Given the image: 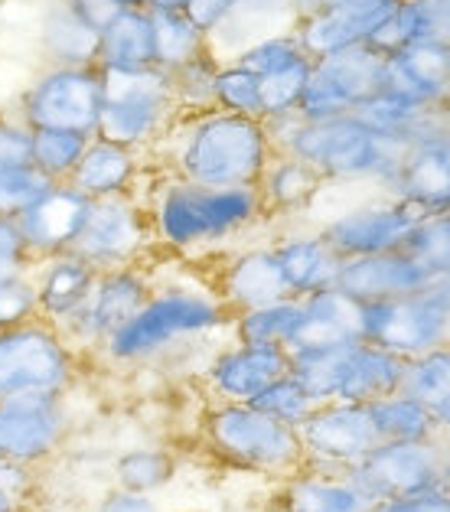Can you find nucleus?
Segmentation results:
<instances>
[{
	"instance_id": "bb28decb",
	"label": "nucleus",
	"mask_w": 450,
	"mask_h": 512,
	"mask_svg": "<svg viewBox=\"0 0 450 512\" xmlns=\"http://www.w3.org/2000/svg\"><path fill=\"white\" fill-rule=\"evenodd\" d=\"M428 284L431 278L405 252L346 258L340 265V278H336V287L356 304L395 301V297L424 291Z\"/></svg>"
},
{
	"instance_id": "3c124183",
	"label": "nucleus",
	"mask_w": 450,
	"mask_h": 512,
	"mask_svg": "<svg viewBox=\"0 0 450 512\" xmlns=\"http://www.w3.org/2000/svg\"><path fill=\"white\" fill-rule=\"evenodd\" d=\"M372 512H450V493L434 490V493H421V496L385 499V503H375Z\"/></svg>"
},
{
	"instance_id": "f257e3e1",
	"label": "nucleus",
	"mask_w": 450,
	"mask_h": 512,
	"mask_svg": "<svg viewBox=\"0 0 450 512\" xmlns=\"http://www.w3.org/2000/svg\"><path fill=\"white\" fill-rule=\"evenodd\" d=\"M154 245L164 258H212L265 222L255 186H196L150 167L141 190Z\"/></svg>"
},
{
	"instance_id": "f3484780",
	"label": "nucleus",
	"mask_w": 450,
	"mask_h": 512,
	"mask_svg": "<svg viewBox=\"0 0 450 512\" xmlns=\"http://www.w3.org/2000/svg\"><path fill=\"white\" fill-rule=\"evenodd\" d=\"M349 477L372 503L402 496H421L441 490V470H437V441H382L375 451L349 470Z\"/></svg>"
},
{
	"instance_id": "e433bc0d",
	"label": "nucleus",
	"mask_w": 450,
	"mask_h": 512,
	"mask_svg": "<svg viewBox=\"0 0 450 512\" xmlns=\"http://www.w3.org/2000/svg\"><path fill=\"white\" fill-rule=\"evenodd\" d=\"M300 323V301L297 297H284V301L261 304L242 314H232L229 336L239 343H258V346H281L291 349Z\"/></svg>"
},
{
	"instance_id": "c85d7f7f",
	"label": "nucleus",
	"mask_w": 450,
	"mask_h": 512,
	"mask_svg": "<svg viewBox=\"0 0 450 512\" xmlns=\"http://www.w3.org/2000/svg\"><path fill=\"white\" fill-rule=\"evenodd\" d=\"M323 190H327V183L320 180V173L314 167H307L304 160H297L291 154H278V151H274L265 173H261L255 183L265 222L304 216V212L314 209Z\"/></svg>"
},
{
	"instance_id": "2eb2a0df",
	"label": "nucleus",
	"mask_w": 450,
	"mask_h": 512,
	"mask_svg": "<svg viewBox=\"0 0 450 512\" xmlns=\"http://www.w3.org/2000/svg\"><path fill=\"white\" fill-rule=\"evenodd\" d=\"M297 437L310 467L343 470V473L362 464L382 444L379 434H375L369 405H349V402L317 405L307 415V421L297 428Z\"/></svg>"
},
{
	"instance_id": "a211bd4d",
	"label": "nucleus",
	"mask_w": 450,
	"mask_h": 512,
	"mask_svg": "<svg viewBox=\"0 0 450 512\" xmlns=\"http://www.w3.org/2000/svg\"><path fill=\"white\" fill-rule=\"evenodd\" d=\"M291 372V356L281 346L239 343L229 336V343L212 349L203 366V389L209 402L252 405L271 382Z\"/></svg>"
},
{
	"instance_id": "412c9836",
	"label": "nucleus",
	"mask_w": 450,
	"mask_h": 512,
	"mask_svg": "<svg viewBox=\"0 0 450 512\" xmlns=\"http://www.w3.org/2000/svg\"><path fill=\"white\" fill-rule=\"evenodd\" d=\"M89 203L92 199L72 190L69 183H53L33 206L14 216L30 255L40 261L49 255L72 252V245L85 226V216H89Z\"/></svg>"
},
{
	"instance_id": "473e14b6",
	"label": "nucleus",
	"mask_w": 450,
	"mask_h": 512,
	"mask_svg": "<svg viewBox=\"0 0 450 512\" xmlns=\"http://www.w3.org/2000/svg\"><path fill=\"white\" fill-rule=\"evenodd\" d=\"M102 72H141L154 69V27L147 7H121L98 33V59Z\"/></svg>"
},
{
	"instance_id": "8fccbe9b",
	"label": "nucleus",
	"mask_w": 450,
	"mask_h": 512,
	"mask_svg": "<svg viewBox=\"0 0 450 512\" xmlns=\"http://www.w3.org/2000/svg\"><path fill=\"white\" fill-rule=\"evenodd\" d=\"M89 512H164L157 496H144V493H128L118 490V486H105L102 493L92 499Z\"/></svg>"
},
{
	"instance_id": "39448f33",
	"label": "nucleus",
	"mask_w": 450,
	"mask_h": 512,
	"mask_svg": "<svg viewBox=\"0 0 450 512\" xmlns=\"http://www.w3.org/2000/svg\"><path fill=\"white\" fill-rule=\"evenodd\" d=\"M199 441L219 464L281 483L307 464L297 428L274 421L255 405L209 402L199 418Z\"/></svg>"
},
{
	"instance_id": "680f3d73",
	"label": "nucleus",
	"mask_w": 450,
	"mask_h": 512,
	"mask_svg": "<svg viewBox=\"0 0 450 512\" xmlns=\"http://www.w3.org/2000/svg\"><path fill=\"white\" fill-rule=\"evenodd\" d=\"M434 418H437V424H441V428H450V392H447L444 402L434 408Z\"/></svg>"
},
{
	"instance_id": "5701e85b",
	"label": "nucleus",
	"mask_w": 450,
	"mask_h": 512,
	"mask_svg": "<svg viewBox=\"0 0 450 512\" xmlns=\"http://www.w3.org/2000/svg\"><path fill=\"white\" fill-rule=\"evenodd\" d=\"M268 242L274 258H278L287 297H297L300 301V297L336 287L343 258L327 245L320 229H281Z\"/></svg>"
},
{
	"instance_id": "423d86ee",
	"label": "nucleus",
	"mask_w": 450,
	"mask_h": 512,
	"mask_svg": "<svg viewBox=\"0 0 450 512\" xmlns=\"http://www.w3.org/2000/svg\"><path fill=\"white\" fill-rule=\"evenodd\" d=\"M291 376L304 385L317 405L349 402L369 405L375 398L402 389L405 359L366 340L343 346H307L291 349Z\"/></svg>"
},
{
	"instance_id": "cd10ccee",
	"label": "nucleus",
	"mask_w": 450,
	"mask_h": 512,
	"mask_svg": "<svg viewBox=\"0 0 450 512\" xmlns=\"http://www.w3.org/2000/svg\"><path fill=\"white\" fill-rule=\"evenodd\" d=\"M271 506L281 512H372V499L343 470L304 464L294 477L274 483Z\"/></svg>"
},
{
	"instance_id": "774afa93",
	"label": "nucleus",
	"mask_w": 450,
	"mask_h": 512,
	"mask_svg": "<svg viewBox=\"0 0 450 512\" xmlns=\"http://www.w3.org/2000/svg\"><path fill=\"white\" fill-rule=\"evenodd\" d=\"M265 512H281V509H274V506H268V509H265Z\"/></svg>"
},
{
	"instance_id": "393cba45",
	"label": "nucleus",
	"mask_w": 450,
	"mask_h": 512,
	"mask_svg": "<svg viewBox=\"0 0 450 512\" xmlns=\"http://www.w3.org/2000/svg\"><path fill=\"white\" fill-rule=\"evenodd\" d=\"M385 89L421 108H450V49L424 40L385 56Z\"/></svg>"
},
{
	"instance_id": "a18cd8bd",
	"label": "nucleus",
	"mask_w": 450,
	"mask_h": 512,
	"mask_svg": "<svg viewBox=\"0 0 450 512\" xmlns=\"http://www.w3.org/2000/svg\"><path fill=\"white\" fill-rule=\"evenodd\" d=\"M49 186L53 183H49L33 164L17 167V170H4L0 173V216H20V212L33 206Z\"/></svg>"
},
{
	"instance_id": "b1692460",
	"label": "nucleus",
	"mask_w": 450,
	"mask_h": 512,
	"mask_svg": "<svg viewBox=\"0 0 450 512\" xmlns=\"http://www.w3.org/2000/svg\"><path fill=\"white\" fill-rule=\"evenodd\" d=\"M150 177V160L141 151L121 147L105 137H92L89 147L66 180L85 199H111V196H141Z\"/></svg>"
},
{
	"instance_id": "09e8293b",
	"label": "nucleus",
	"mask_w": 450,
	"mask_h": 512,
	"mask_svg": "<svg viewBox=\"0 0 450 512\" xmlns=\"http://www.w3.org/2000/svg\"><path fill=\"white\" fill-rule=\"evenodd\" d=\"M36 258L30 255L27 242L17 229L14 216H0V278H17V274H30Z\"/></svg>"
},
{
	"instance_id": "20e7f679",
	"label": "nucleus",
	"mask_w": 450,
	"mask_h": 512,
	"mask_svg": "<svg viewBox=\"0 0 450 512\" xmlns=\"http://www.w3.org/2000/svg\"><path fill=\"white\" fill-rule=\"evenodd\" d=\"M271 147L278 154H291L320 173V180L333 183H375L389 193L398 170L405 164L408 144L402 137L375 134L359 118H330V121H304L281 118L268 121Z\"/></svg>"
},
{
	"instance_id": "4468645a",
	"label": "nucleus",
	"mask_w": 450,
	"mask_h": 512,
	"mask_svg": "<svg viewBox=\"0 0 450 512\" xmlns=\"http://www.w3.org/2000/svg\"><path fill=\"white\" fill-rule=\"evenodd\" d=\"M382 89H385V56L369 46L346 49V53L314 62L304 98L297 105V118L304 121L346 118Z\"/></svg>"
},
{
	"instance_id": "a878e982",
	"label": "nucleus",
	"mask_w": 450,
	"mask_h": 512,
	"mask_svg": "<svg viewBox=\"0 0 450 512\" xmlns=\"http://www.w3.org/2000/svg\"><path fill=\"white\" fill-rule=\"evenodd\" d=\"M30 281L36 294V317L62 327L89 301L98 271L75 252H62L36 261L30 268Z\"/></svg>"
},
{
	"instance_id": "dca6fc26",
	"label": "nucleus",
	"mask_w": 450,
	"mask_h": 512,
	"mask_svg": "<svg viewBox=\"0 0 450 512\" xmlns=\"http://www.w3.org/2000/svg\"><path fill=\"white\" fill-rule=\"evenodd\" d=\"M418 219V212L405 206L402 199L382 193V199H366L353 209L336 212L333 219L320 226V235L343 261L385 255L402 252L408 232L418 226Z\"/></svg>"
},
{
	"instance_id": "9d476101",
	"label": "nucleus",
	"mask_w": 450,
	"mask_h": 512,
	"mask_svg": "<svg viewBox=\"0 0 450 512\" xmlns=\"http://www.w3.org/2000/svg\"><path fill=\"white\" fill-rule=\"evenodd\" d=\"M72 252L85 258L95 271L128 268L154 261L160 252L150 232V216L141 196L92 199L85 226Z\"/></svg>"
},
{
	"instance_id": "c756f323",
	"label": "nucleus",
	"mask_w": 450,
	"mask_h": 512,
	"mask_svg": "<svg viewBox=\"0 0 450 512\" xmlns=\"http://www.w3.org/2000/svg\"><path fill=\"white\" fill-rule=\"evenodd\" d=\"M36 53L43 66H95L98 30L69 0H46L36 17Z\"/></svg>"
},
{
	"instance_id": "72a5a7b5",
	"label": "nucleus",
	"mask_w": 450,
	"mask_h": 512,
	"mask_svg": "<svg viewBox=\"0 0 450 512\" xmlns=\"http://www.w3.org/2000/svg\"><path fill=\"white\" fill-rule=\"evenodd\" d=\"M108 473H111V486H118V490L157 496L177 480L180 457L167 444H134L111 457Z\"/></svg>"
},
{
	"instance_id": "49530a36",
	"label": "nucleus",
	"mask_w": 450,
	"mask_h": 512,
	"mask_svg": "<svg viewBox=\"0 0 450 512\" xmlns=\"http://www.w3.org/2000/svg\"><path fill=\"white\" fill-rule=\"evenodd\" d=\"M36 317V294L30 274L17 278H0V330L17 327Z\"/></svg>"
},
{
	"instance_id": "e2e57ef3",
	"label": "nucleus",
	"mask_w": 450,
	"mask_h": 512,
	"mask_svg": "<svg viewBox=\"0 0 450 512\" xmlns=\"http://www.w3.org/2000/svg\"><path fill=\"white\" fill-rule=\"evenodd\" d=\"M294 4H297V17H304V14H310V10H317L323 4H333V0H294Z\"/></svg>"
},
{
	"instance_id": "37998d69",
	"label": "nucleus",
	"mask_w": 450,
	"mask_h": 512,
	"mask_svg": "<svg viewBox=\"0 0 450 512\" xmlns=\"http://www.w3.org/2000/svg\"><path fill=\"white\" fill-rule=\"evenodd\" d=\"M252 405L258 411H265V415H271L274 421L287 424V428H300V424L307 421L310 411L317 408V402L310 398V392L291 376V372L281 376L278 382H271Z\"/></svg>"
},
{
	"instance_id": "58836bf2",
	"label": "nucleus",
	"mask_w": 450,
	"mask_h": 512,
	"mask_svg": "<svg viewBox=\"0 0 450 512\" xmlns=\"http://www.w3.org/2000/svg\"><path fill=\"white\" fill-rule=\"evenodd\" d=\"M402 252L415 261L431 281L450 274V212L421 216L418 226L408 232Z\"/></svg>"
},
{
	"instance_id": "f03ea898",
	"label": "nucleus",
	"mask_w": 450,
	"mask_h": 512,
	"mask_svg": "<svg viewBox=\"0 0 450 512\" xmlns=\"http://www.w3.org/2000/svg\"><path fill=\"white\" fill-rule=\"evenodd\" d=\"M274 157L265 121L229 115V111H199L180 115L154 151L150 167L167 177L196 186H255Z\"/></svg>"
},
{
	"instance_id": "7ed1b4c3",
	"label": "nucleus",
	"mask_w": 450,
	"mask_h": 512,
	"mask_svg": "<svg viewBox=\"0 0 450 512\" xmlns=\"http://www.w3.org/2000/svg\"><path fill=\"white\" fill-rule=\"evenodd\" d=\"M232 314L212 291L206 274L199 278H160L154 281L147 304L115 330L98 349V359H105L115 369H141L150 362H160L193 343H206L212 336H229Z\"/></svg>"
},
{
	"instance_id": "9b49d317",
	"label": "nucleus",
	"mask_w": 450,
	"mask_h": 512,
	"mask_svg": "<svg viewBox=\"0 0 450 512\" xmlns=\"http://www.w3.org/2000/svg\"><path fill=\"white\" fill-rule=\"evenodd\" d=\"M150 265H154V261L98 271V281L92 287L89 301L82 304L79 314L69 317L59 327V333L66 336L69 346L82 359L98 356V349L105 346L108 336L121 330L124 323L147 304V297L154 291V281H157V271Z\"/></svg>"
},
{
	"instance_id": "c9c22d12",
	"label": "nucleus",
	"mask_w": 450,
	"mask_h": 512,
	"mask_svg": "<svg viewBox=\"0 0 450 512\" xmlns=\"http://www.w3.org/2000/svg\"><path fill=\"white\" fill-rule=\"evenodd\" d=\"M150 27H154V66L167 76L209 53V36L183 10H150Z\"/></svg>"
},
{
	"instance_id": "0e129e2a",
	"label": "nucleus",
	"mask_w": 450,
	"mask_h": 512,
	"mask_svg": "<svg viewBox=\"0 0 450 512\" xmlns=\"http://www.w3.org/2000/svg\"><path fill=\"white\" fill-rule=\"evenodd\" d=\"M14 512H53V509H46L43 503H36V499H27V503H20Z\"/></svg>"
},
{
	"instance_id": "5fc2aeb1",
	"label": "nucleus",
	"mask_w": 450,
	"mask_h": 512,
	"mask_svg": "<svg viewBox=\"0 0 450 512\" xmlns=\"http://www.w3.org/2000/svg\"><path fill=\"white\" fill-rule=\"evenodd\" d=\"M69 4H72L75 14H79L82 20H89L98 33H102L105 23H108V20L115 17L118 10H121V7L111 4V0H69Z\"/></svg>"
},
{
	"instance_id": "6e6d98bb",
	"label": "nucleus",
	"mask_w": 450,
	"mask_h": 512,
	"mask_svg": "<svg viewBox=\"0 0 450 512\" xmlns=\"http://www.w3.org/2000/svg\"><path fill=\"white\" fill-rule=\"evenodd\" d=\"M27 499H36V493L23 490V486H14V483L0 480V512H14L20 503H27Z\"/></svg>"
},
{
	"instance_id": "4be33fe9",
	"label": "nucleus",
	"mask_w": 450,
	"mask_h": 512,
	"mask_svg": "<svg viewBox=\"0 0 450 512\" xmlns=\"http://www.w3.org/2000/svg\"><path fill=\"white\" fill-rule=\"evenodd\" d=\"M389 196L402 199L418 216L450 212V128L408 147Z\"/></svg>"
},
{
	"instance_id": "864d4df0",
	"label": "nucleus",
	"mask_w": 450,
	"mask_h": 512,
	"mask_svg": "<svg viewBox=\"0 0 450 512\" xmlns=\"http://www.w3.org/2000/svg\"><path fill=\"white\" fill-rule=\"evenodd\" d=\"M232 7H235V0H190L183 14L190 17L206 36H212L222 27V20L232 14Z\"/></svg>"
},
{
	"instance_id": "de8ad7c7",
	"label": "nucleus",
	"mask_w": 450,
	"mask_h": 512,
	"mask_svg": "<svg viewBox=\"0 0 450 512\" xmlns=\"http://www.w3.org/2000/svg\"><path fill=\"white\" fill-rule=\"evenodd\" d=\"M30 167V128L14 108L0 111V173Z\"/></svg>"
},
{
	"instance_id": "338daca9",
	"label": "nucleus",
	"mask_w": 450,
	"mask_h": 512,
	"mask_svg": "<svg viewBox=\"0 0 450 512\" xmlns=\"http://www.w3.org/2000/svg\"><path fill=\"white\" fill-rule=\"evenodd\" d=\"M180 512H209V509H180Z\"/></svg>"
},
{
	"instance_id": "6e6552de",
	"label": "nucleus",
	"mask_w": 450,
	"mask_h": 512,
	"mask_svg": "<svg viewBox=\"0 0 450 512\" xmlns=\"http://www.w3.org/2000/svg\"><path fill=\"white\" fill-rule=\"evenodd\" d=\"M82 362L59 327L40 317L0 330V398H69Z\"/></svg>"
},
{
	"instance_id": "052dcab7",
	"label": "nucleus",
	"mask_w": 450,
	"mask_h": 512,
	"mask_svg": "<svg viewBox=\"0 0 450 512\" xmlns=\"http://www.w3.org/2000/svg\"><path fill=\"white\" fill-rule=\"evenodd\" d=\"M428 287H431V291H434L437 297H441V301L447 304V310H450V274H444V278L431 281Z\"/></svg>"
},
{
	"instance_id": "ea45409f",
	"label": "nucleus",
	"mask_w": 450,
	"mask_h": 512,
	"mask_svg": "<svg viewBox=\"0 0 450 512\" xmlns=\"http://www.w3.org/2000/svg\"><path fill=\"white\" fill-rule=\"evenodd\" d=\"M310 69H314V59H297L281 72H271V76L258 79L261 82V121H281L297 115V105L304 98Z\"/></svg>"
},
{
	"instance_id": "f8f14e48",
	"label": "nucleus",
	"mask_w": 450,
	"mask_h": 512,
	"mask_svg": "<svg viewBox=\"0 0 450 512\" xmlns=\"http://www.w3.org/2000/svg\"><path fill=\"white\" fill-rule=\"evenodd\" d=\"M362 340L408 362L450 343V310L431 287L395 301L362 304Z\"/></svg>"
},
{
	"instance_id": "bf43d9fd",
	"label": "nucleus",
	"mask_w": 450,
	"mask_h": 512,
	"mask_svg": "<svg viewBox=\"0 0 450 512\" xmlns=\"http://www.w3.org/2000/svg\"><path fill=\"white\" fill-rule=\"evenodd\" d=\"M190 0H144L147 10H186Z\"/></svg>"
},
{
	"instance_id": "69168bd1",
	"label": "nucleus",
	"mask_w": 450,
	"mask_h": 512,
	"mask_svg": "<svg viewBox=\"0 0 450 512\" xmlns=\"http://www.w3.org/2000/svg\"><path fill=\"white\" fill-rule=\"evenodd\" d=\"M115 7H144V0H111Z\"/></svg>"
},
{
	"instance_id": "a19ab883",
	"label": "nucleus",
	"mask_w": 450,
	"mask_h": 512,
	"mask_svg": "<svg viewBox=\"0 0 450 512\" xmlns=\"http://www.w3.org/2000/svg\"><path fill=\"white\" fill-rule=\"evenodd\" d=\"M212 102H216L219 111H229V115L261 121V82L248 69H242L239 62L222 59L216 82H212Z\"/></svg>"
},
{
	"instance_id": "f704fd0d",
	"label": "nucleus",
	"mask_w": 450,
	"mask_h": 512,
	"mask_svg": "<svg viewBox=\"0 0 450 512\" xmlns=\"http://www.w3.org/2000/svg\"><path fill=\"white\" fill-rule=\"evenodd\" d=\"M369 415H372L379 441H389V444L437 441V434L444 431L441 424H437L434 411L424 402H418L415 395L402 392V389L369 402Z\"/></svg>"
},
{
	"instance_id": "1a4fd4ad",
	"label": "nucleus",
	"mask_w": 450,
	"mask_h": 512,
	"mask_svg": "<svg viewBox=\"0 0 450 512\" xmlns=\"http://www.w3.org/2000/svg\"><path fill=\"white\" fill-rule=\"evenodd\" d=\"M14 111L30 131L56 128L95 134L102 111V69L98 66H43L23 85Z\"/></svg>"
},
{
	"instance_id": "79ce46f5",
	"label": "nucleus",
	"mask_w": 450,
	"mask_h": 512,
	"mask_svg": "<svg viewBox=\"0 0 450 512\" xmlns=\"http://www.w3.org/2000/svg\"><path fill=\"white\" fill-rule=\"evenodd\" d=\"M219 56L203 53L193 62H186L183 69L170 72V85H173V98H177L180 115H199V111H212L216 102H212V82H216L219 72Z\"/></svg>"
},
{
	"instance_id": "6ab92c4d",
	"label": "nucleus",
	"mask_w": 450,
	"mask_h": 512,
	"mask_svg": "<svg viewBox=\"0 0 450 512\" xmlns=\"http://www.w3.org/2000/svg\"><path fill=\"white\" fill-rule=\"evenodd\" d=\"M212 261H216V268L206 278L229 314H242V310L274 304L287 297L271 242H239L219 255H212Z\"/></svg>"
},
{
	"instance_id": "ddd939ff",
	"label": "nucleus",
	"mask_w": 450,
	"mask_h": 512,
	"mask_svg": "<svg viewBox=\"0 0 450 512\" xmlns=\"http://www.w3.org/2000/svg\"><path fill=\"white\" fill-rule=\"evenodd\" d=\"M69 398H0V460L40 473L72 437Z\"/></svg>"
},
{
	"instance_id": "0eeeda50",
	"label": "nucleus",
	"mask_w": 450,
	"mask_h": 512,
	"mask_svg": "<svg viewBox=\"0 0 450 512\" xmlns=\"http://www.w3.org/2000/svg\"><path fill=\"white\" fill-rule=\"evenodd\" d=\"M180 108L167 72H102V111L95 137L150 154L177 124Z\"/></svg>"
},
{
	"instance_id": "603ef678",
	"label": "nucleus",
	"mask_w": 450,
	"mask_h": 512,
	"mask_svg": "<svg viewBox=\"0 0 450 512\" xmlns=\"http://www.w3.org/2000/svg\"><path fill=\"white\" fill-rule=\"evenodd\" d=\"M424 17V40L450 49V0H418Z\"/></svg>"
},
{
	"instance_id": "7c9ffc66",
	"label": "nucleus",
	"mask_w": 450,
	"mask_h": 512,
	"mask_svg": "<svg viewBox=\"0 0 450 512\" xmlns=\"http://www.w3.org/2000/svg\"><path fill=\"white\" fill-rule=\"evenodd\" d=\"M362 340V304L346 297L340 287L300 297V323L291 349L343 346ZM287 349V353H291Z\"/></svg>"
},
{
	"instance_id": "13d9d810",
	"label": "nucleus",
	"mask_w": 450,
	"mask_h": 512,
	"mask_svg": "<svg viewBox=\"0 0 450 512\" xmlns=\"http://www.w3.org/2000/svg\"><path fill=\"white\" fill-rule=\"evenodd\" d=\"M0 480H4V483H14V486H23V490L36 493V473H33V470H23V467L4 464V460H0Z\"/></svg>"
},
{
	"instance_id": "2f4dec72",
	"label": "nucleus",
	"mask_w": 450,
	"mask_h": 512,
	"mask_svg": "<svg viewBox=\"0 0 450 512\" xmlns=\"http://www.w3.org/2000/svg\"><path fill=\"white\" fill-rule=\"evenodd\" d=\"M297 23L294 0H235L232 14L209 36V49L219 59H232L248 43L271 33H291Z\"/></svg>"
},
{
	"instance_id": "aec40b11",
	"label": "nucleus",
	"mask_w": 450,
	"mask_h": 512,
	"mask_svg": "<svg viewBox=\"0 0 450 512\" xmlns=\"http://www.w3.org/2000/svg\"><path fill=\"white\" fill-rule=\"evenodd\" d=\"M398 0H333L297 17L294 40L307 59H327L346 49L369 46L372 33L392 14Z\"/></svg>"
},
{
	"instance_id": "c03bdc74",
	"label": "nucleus",
	"mask_w": 450,
	"mask_h": 512,
	"mask_svg": "<svg viewBox=\"0 0 450 512\" xmlns=\"http://www.w3.org/2000/svg\"><path fill=\"white\" fill-rule=\"evenodd\" d=\"M304 59V49L297 46L294 33H271V36H261V40L248 43L245 49L232 56V62H239L242 69H248L252 76L265 79L271 72H281L287 69L291 62Z\"/></svg>"
},
{
	"instance_id": "4c0bfd02",
	"label": "nucleus",
	"mask_w": 450,
	"mask_h": 512,
	"mask_svg": "<svg viewBox=\"0 0 450 512\" xmlns=\"http://www.w3.org/2000/svg\"><path fill=\"white\" fill-rule=\"evenodd\" d=\"M95 134L79 131H56V128H36L30 131V164L43 173L49 183H66L72 170L79 167Z\"/></svg>"
},
{
	"instance_id": "4d7b16f0",
	"label": "nucleus",
	"mask_w": 450,
	"mask_h": 512,
	"mask_svg": "<svg viewBox=\"0 0 450 512\" xmlns=\"http://www.w3.org/2000/svg\"><path fill=\"white\" fill-rule=\"evenodd\" d=\"M437 470H441V490L450 493V428L437 434Z\"/></svg>"
}]
</instances>
